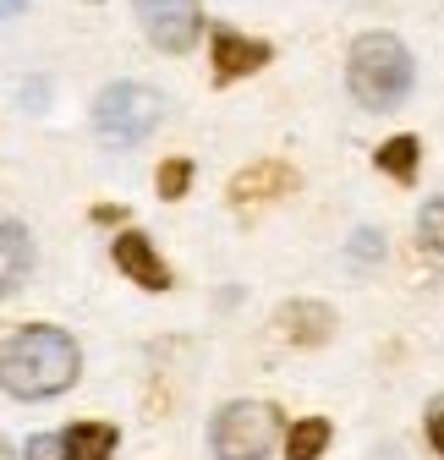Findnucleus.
<instances>
[{
    "instance_id": "obj_1",
    "label": "nucleus",
    "mask_w": 444,
    "mask_h": 460,
    "mask_svg": "<svg viewBox=\"0 0 444 460\" xmlns=\"http://www.w3.org/2000/svg\"><path fill=\"white\" fill-rule=\"evenodd\" d=\"M83 373V351L67 329L55 323H28L0 345V389L12 400H49L67 394Z\"/></svg>"
},
{
    "instance_id": "obj_2",
    "label": "nucleus",
    "mask_w": 444,
    "mask_h": 460,
    "mask_svg": "<svg viewBox=\"0 0 444 460\" xmlns=\"http://www.w3.org/2000/svg\"><path fill=\"white\" fill-rule=\"evenodd\" d=\"M346 83H351L362 110H395L412 93V55H406V44L395 33H362L351 44Z\"/></svg>"
},
{
    "instance_id": "obj_3",
    "label": "nucleus",
    "mask_w": 444,
    "mask_h": 460,
    "mask_svg": "<svg viewBox=\"0 0 444 460\" xmlns=\"http://www.w3.org/2000/svg\"><path fill=\"white\" fill-rule=\"evenodd\" d=\"M280 433H286V422L269 400H231V406L214 417L209 444H214V460H269Z\"/></svg>"
},
{
    "instance_id": "obj_4",
    "label": "nucleus",
    "mask_w": 444,
    "mask_h": 460,
    "mask_svg": "<svg viewBox=\"0 0 444 460\" xmlns=\"http://www.w3.org/2000/svg\"><path fill=\"white\" fill-rule=\"evenodd\" d=\"M159 115H164V99L154 88H143V83H110L93 99V127H99L104 143H116V148L143 143L159 127Z\"/></svg>"
},
{
    "instance_id": "obj_5",
    "label": "nucleus",
    "mask_w": 444,
    "mask_h": 460,
    "mask_svg": "<svg viewBox=\"0 0 444 460\" xmlns=\"http://www.w3.org/2000/svg\"><path fill=\"white\" fill-rule=\"evenodd\" d=\"M138 22H143V33L159 49L182 55L203 33V6H198V0H138Z\"/></svg>"
},
{
    "instance_id": "obj_6",
    "label": "nucleus",
    "mask_w": 444,
    "mask_h": 460,
    "mask_svg": "<svg viewBox=\"0 0 444 460\" xmlns=\"http://www.w3.org/2000/svg\"><path fill=\"white\" fill-rule=\"evenodd\" d=\"M209 55H214V83H236V77H247V72L274 61V49L263 39H242L236 28H214Z\"/></svg>"
},
{
    "instance_id": "obj_7",
    "label": "nucleus",
    "mask_w": 444,
    "mask_h": 460,
    "mask_svg": "<svg viewBox=\"0 0 444 460\" xmlns=\"http://www.w3.org/2000/svg\"><path fill=\"white\" fill-rule=\"evenodd\" d=\"M116 269L132 279V285H143V291H171V269H164V258L154 252V242L143 236V230H127V236H116Z\"/></svg>"
},
{
    "instance_id": "obj_8",
    "label": "nucleus",
    "mask_w": 444,
    "mask_h": 460,
    "mask_svg": "<svg viewBox=\"0 0 444 460\" xmlns=\"http://www.w3.org/2000/svg\"><path fill=\"white\" fill-rule=\"evenodd\" d=\"M291 187H297V170L280 164V159H263V164H247L242 176L231 181V203H236V208H258V203L286 198Z\"/></svg>"
},
{
    "instance_id": "obj_9",
    "label": "nucleus",
    "mask_w": 444,
    "mask_h": 460,
    "mask_svg": "<svg viewBox=\"0 0 444 460\" xmlns=\"http://www.w3.org/2000/svg\"><path fill=\"white\" fill-rule=\"evenodd\" d=\"M28 269H33V236H28V225L0 219V296H12L17 285L28 279Z\"/></svg>"
},
{
    "instance_id": "obj_10",
    "label": "nucleus",
    "mask_w": 444,
    "mask_h": 460,
    "mask_svg": "<svg viewBox=\"0 0 444 460\" xmlns=\"http://www.w3.org/2000/svg\"><path fill=\"white\" fill-rule=\"evenodd\" d=\"M280 329L291 334V345H324L329 334H335V313H329L324 302H291V307H280Z\"/></svg>"
},
{
    "instance_id": "obj_11",
    "label": "nucleus",
    "mask_w": 444,
    "mask_h": 460,
    "mask_svg": "<svg viewBox=\"0 0 444 460\" xmlns=\"http://www.w3.org/2000/svg\"><path fill=\"white\" fill-rule=\"evenodd\" d=\"M61 449H67V460H110V449H116V428H110V422H72L61 433Z\"/></svg>"
},
{
    "instance_id": "obj_12",
    "label": "nucleus",
    "mask_w": 444,
    "mask_h": 460,
    "mask_svg": "<svg viewBox=\"0 0 444 460\" xmlns=\"http://www.w3.org/2000/svg\"><path fill=\"white\" fill-rule=\"evenodd\" d=\"M373 164H378V170H390L395 181H412V176H417V137L401 132V137H390V143H378Z\"/></svg>"
},
{
    "instance_id": "obj_13",
    "label": "nucleus",
    "mask_w": 444,
    "mask_h": 460,
    "mask_svg": "<svg viewBox=\"0 0 444 460\" xmlns=\"http://www.w3.org/2000/svg\"><path fill=\"white\" fill-rule=\"evenodd\" d=\"M324 444H329V422H324V417H307V422L291 428V438H286V460H318Z\"/></svg>"
},
{
    "instance_id": "obj_14",
    "label": "nucleus",
    "mask_w": 444,
    "mask_h": 460,
    "mask_svg": "<svg viewBox=\"0 0 444 460\" xmlns=\"http://www.w3.org/2000/svg\"><path fill=\"white\" fill-rule=\"evenodd\" d=\"M417 242H422L433 258H444V192L422 208V219H417Z\"/></svg>"
},
{
    "instance_id": "obj_15",
    "label": "nucleus",
    "mask_w": 444,
    "mask_h": 460,
    "mask_svg": "<svg viewBox=\"0 0 444 460\" xmlns=\"http://www.w3.org/2000/svg\"><path fill=\"white\" fill-rule=\"evenodd\" d=\"M154 187H159V198H171V203H176V198L192 187V159H164V164H159V181H154Z\"/></svg>"
},
{
    "instance_id": "obj_16",
    "label": "nucleus",
    "mask_w": 444,
    "mask_h": 460,
    "mask_svg": "<svg viewBox=\"0 0 444 460\" xmlns=\"http://www.w3.org/2000/svg\"><path fill=\"white\" fill-rule=\"evenodd\" d=\"M28 460H67V449H61V433H39V438L28 444Z\"/></svg>"
},
{
    "instance_id": "obj_17",
    "label": "nucleus",
    "mask_w": 444,
    "mask_h": 460,
    "mask_svg": "<svg viewBox=\"0 0 444 460\" xmlns=\"http://www.w3.org/2000/svg\"><path fill=\"white\" fill-rule=\"evenodd\" d=\"M428 438H433V449L444 455V400H433V411H428Z\"/></svg>"
},
{
    "instance_id": "obj_18",
    "label": "nucleus",
    "mask_w": 444,
    "mask_h": 460,
    "mask_svg": "<svg viewBox=\"0 0 444 460\" xmlns=\"http://www.w3.org/2000/svg\"><path fill=\"white\" fill-rule=\"evenodd\" d=\"M121 214H127V208H110V203H99V208H93V219H99V225H116Z\"/></svg>"
},
{
    "instance_id": "obj_19",
    "label": "nucleus",
    "mask_w": 444,
    "mask_h": 460,
    "mask_svg": "<svg viewBox=\"0 0 444 460\" xmlns=\"http://www.w3.org/2000/svg\"><path fill=\"white\" fill-rule=\"evenodd\" d=\"M22 6H28V0H0V22H6V17H17Z\"/></svg>"
},
{
    "instance_id": "obj_20",
    "label": "nucleus",
    "mask_w": 444,
    "mask_h": 460,
    "mask_svg": "<svg viewBox=\"0 0 444 460\" xmlns=\"http://www.w3.org/2000/svg\"><path fill=\"white\" fill-rule=\"evenodd\" d=\"M0 460H17V449H12V444H6V438H0Z\"/></svg>"
}]
</instances>
